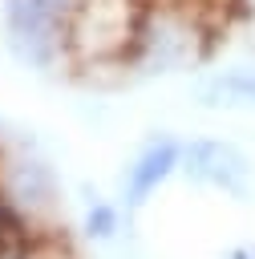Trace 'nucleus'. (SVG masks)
<instances>
[{"label":"nucleus","instance_id":"f257e3e1","mask_svg":"<svg viewBox=\"0 0 255 259\" xmlns=\"http://www.w3.org/2000/svg\"><path fill=\"white\" fill-rule=\"evenodd\" d=\"M77 0H0L4 45L24 69H57L73 53Z\"/></svg>","mask_w":255,"mask_h":259},{"label":"nucleus","instance_id":"f03ea898","mask_svg":"<svg viewBox=\"0 0 255 259\" xmlns=\"http://www.w3.org/2000/svg\"><path fill=\"white\" fill-rule=\"evenodd\" d=\"M198 36H202V28L194 24L190 12H178V8H142L134 40H130V57L138 65H150L154 73H170L178 65L198 61Z\"/></svg>","mask_w":255,"mask_h":259},{"label":"nucleus","instance_id":"7ed1b4c3","mask_svg":"<svg viewBox=\"0 0 255 259\" xmlns=\"http://www.w3.org/2000/svg\"><path fill=\"white\" fill-rule=\"evenodd\" d=\"M178 170L206 186V190H219L235 202H247L251 190H255V166L251 158L235 146V142H223V138H194V142H182V162Z\"/></svg>","mask_w":255,"mask_h":259},{"label":"nucleus","instance_id":"20e7f679","mask_svg":"<svg viewBox=\"0 0 255 259\" xmlns=\"http://www.w3.org/2000/svg\"><path fill=\"white\" fill-rule=\"evenodd\" d=\"M178 162H182V142H174V138H166V134L154 138V142H146V146L134 154V162L125 166V178H121V198H125V206H130V210L146 206L150 194H158V186L170 182V174H178Z\"/></svg>","mask_w":255,"mask_h":259},{"label":"nucleus","instance_id":"39448f33","mask_svg":"<svg viewBox=\"0 0 255 259\" xmlns=\"http://www.w3.org/2000/svg\"><path fill=\"white\" fill-rule=\"evenodd\" d=\"M0 186H4V194H8L28 219L53 210V202H57L53 174H49V166L36 162V158H12V162H8V174H4Z\"/></svg>","mask_w":255,"mask_h":259},{"label":"nucleus","instance_id":"423d86ee","mask_svg":"<svg viewBox=\"0 0 255 259\" xmlns=\"http://www.w3.org/2000/svg\"><path fill=\"white\" fill-rule=\"evenodd\" d=\"M206 109H255V65H231L198 81Z\"/></svg>","mask_w":255,"mask_h":259},{"label":"nucleus","instance_id":"0eeeda50","mask_svg":"<svg viewBox=\"0 0 255 259\" xmlns=\"http://www.w3.org/2000/svg\"><path fill=\"white\" fill-rule=\"evenodd\" d=\"M85 235L89 239H113L117 235V206L105 198H93L85 206Z\"/></svg>","mask_w":255,"mask_h":259},{"label":"nucleus","instance_id":"6e6552de","mask_svg":"<svg viewBox=\"0 0 255 259\" xmlns=\"http://www.w3.org/2000/svg\"><path fill=\"white\" fill-rule=\"evenodd\" d=\"M0 259H40V255L28 239V243H0Z\"/></svg>","mask_w":255,"mask_h":259},{"label":"nucleus","instance_id":"1a4fd4ad","mask_svg":"<svg viewBox=\"0 0 255 259\" xmlns=\"http://www.w3.org/2000/svg\"><path fill=\"white\" fill-rule=\"evenodd\" d=\"M235 4H239V8H243V12L251 16V20H255V0H235Z\"/></svg>","mask_w":255,"mask_h":259},{"label":"nucleus","instance_id":"9d476101","mask_svg":"<svg viewBox=\"0 0 255 259\" xmlns=\"http://www.w3.org/2000/svg\"><path fill=\"white\" fill-rule=\"evenodd\" d=\"M231 259H255V251H235Z\"/></svg>","mask_w":255,"mask_h":259}]
</instances>
